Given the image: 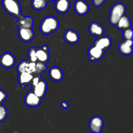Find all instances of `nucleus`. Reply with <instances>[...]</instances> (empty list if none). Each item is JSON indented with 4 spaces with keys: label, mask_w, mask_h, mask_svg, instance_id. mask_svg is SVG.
<instances>
[{
    "label": "nucleus",
    "mask_w": 133,
    "mask_h": 133,
    "mask_svg": "<svg viewBox=\"0 0 133 133\" xmlns=\"http://www.w3.org/2000/svg\"><path fill=\"white\" fill-rule=\"evenodd\" d=\"M36 55L38 61L44 62V63H47L50 58L49 48L48 45H43L40 48H36Z\"/></svg>",
    "instance_id": "obj_10"
},
{
    "label": "nucleus",
    "mask_w": 133,
    "mask_h": 133,
    "mask_svg": "<svg viewBox=\"0 0 133 133\" xmlns=\"http://www.w3.org/2000/svg\"><path fill=\"white\" fill-rule=\"evenodd\" d=\"M61 105V107H62L63 109H68L69 107V104L68 103V102H66V101H62Z\"/></svg>",
    "instance_id": "obj_30"
},
{
    "label": "nucleus",
    "mask_w": 133,
    "mask_h": 133,
    "mask_svg": "<svg viewBox=\"0 0 133 133\" xmlns=\"http://www.w3.org/2000/svg\"><path fill=\"white\" fill-rule=\"evenodd\" d=\"M112 43V41L110 36L103 35L97 38V39L94 42V45L105 51L111 47Z\"/></svg>",
    "instance_id": "obj_9"
},
{
    "label": "nucleus",
    "mask_w": 133,
    "mask_h": 133,
    "mask_svg": "<svg viewBox=\"0 0 133 133\" xmlns=\"http://www.w3.org/2000/svg\"><path fill=\"white\" fill-rule=\"evenodd\" d=\"M8 114H9V112L6 107L1 104L0 105V123L4 122L6 119Z\"/></svg>",
    "instance_id": "obj_25"
},
{
    "label": "nucleus",
    "mask_w": 133,
    "mask_h": 133,
    "mask_svg": "<svg viewBox=\"0 0 133 133\" xmlns=\"http://www.w3.org/2000/svg\"><path fill=\"white\" fill-rule=\"evenodd\" d=\"M88 31L91 35L99 37V36H103L104 35L105 28L102 25L99 23L98 22H93L90 24Z\"/></svg>",
    "instance_id": "obj_17"
},
{
    "label": "nucleus",
    "mask_w": 133,
    "mask_h": 133,
    "mask_svg": "<svg viewBox=\"0 0 133 133\" xmlns=\"http://www.w3.org/2000/svg\"><path fill=\"white\" fill-rule=\"evenodd\" d=\"M47 90H48V84H47L46 81L43 80L42 78L37 83V84H36L33 88H32V90L33 91L34 93L41 99L44 98V96H45Z\"/></svg>",
    "instance_id": "obj_12"
},
{
    "label": "nucleus",
    "mask_w": 133,
    "mask_h": 133,
    "mask_svg": "<svg viewBox=\"0 0 133 133\" xmlns=\"http://www.w3.org/2000/svg\"><path fill=\"white\" fill-rule=\"evenodd\" d=\"M48 3L46 0H32L31 6L35 10H42L47 7Z\"/></svg>",
    "instance_id": "obj_21"
},
{
    "label": "nucleus",
    "mask_w": 133,
    "mask_h": 133,
    "mask_svg": "<svg viewBox=\"0 0 133 133\" xmlns=\"http://www.w3.org/2000/svg\"><path fill=\"white\" fill-rule=\"evenodd\" d=\"M126 12V7L122 3H115L111 7L109 14V22L110 25L115 26L119 18Z\"/></svg>",
    "instance_id": "obj_2"
},
{
    "label": "nucleus",
    "mask_w": 133,
    "mask_h": 133,
    "mask_svg": "<svg viewBox=\"0 0 133 133\" xmlns=\"http://www.w3.org/2000/svg\"><path fill=\"white\" fill-rule=\"evenodd\" d=\"M46 70V63H44V62H40V61H36V62H35V68L33 76H35V75H41V74Z\"/></svg>",
    "instance_id": "obj_22"
},
{
    "label": "nucleus",
    "mask_w": 133,
    "mask_h": 133,
    "mask_svg": "<svg viewBox=\"0 0 133 133\" xmlns=\"http://www.w3.org/2000/svg\"><path fill=\"white\" fill-rule=\"evenodd\" d=\"M48 75L49 78L55 82L61 81L64 77L63 71L58 66H53L50 68L48 71Z\"/></svg>",
    "instance_id": "obj_15"
},
{
    "label": "nucleus",
    "mask_w": 133,
    "mask_h": 133,
    "mask_svg": "<svg viewBox=\"0 0 133 133\" xmlns=\"http://www.w3.org/2000/svg\"><path fill=\"white\" fill-rule=\"evenodd\" d=\"M74 10L79 16H84L89 11V5L84 0H77L74 3Z\"/></svg>",
    "instance_id": "obj_11"
},
{
    "label": "nucleus",
    "mask_w": 133,
    "mask_h": 133,
    "mask_svg": "<svg viewBox=\"0 0 133 133\" xmlns=\"http://www.w3.org/2000/svg\"><path fill=\"white\" fill-rule=\"evenodd\" d=\"M18 35L23 42H29L35 37V32L32 28H18Z\"/></svg>",
    "instance_id": "obj_8"
},
{
    "label": "nucleus",
    "mask_w": 133,
    "mask_h": 133,
    "mask_svg": "<svg viewBox=\"0 0 133 133\" xmlns=\"http://www.w3.org/2000/svg\"><path fill=\"white\" fill-rule=\"evenodd\" d=\"M105 1H106V0H92V3H93V5H94L95 6L99 7V6L103 5V3L105 2Z\"/></svg>",
    "instance_id": "obj_29"
},
{
    "label": "nucleus",
    "mask_w": 133,
    "mask_h": 133,
    "mask_svg": "<svg viewBox=\"0 0 133 133\" xmlns=\"http://www.w3.org/2000/svg\"><path fill=\"white\" fill-rule=\"evenodd\" d=\"M116 27L119 30H123L126 29H128L129 27H131V22L130 18L126 15L125 14L123 16H122L118 20V22H117V23L116 24Z\"/></svg>",
    "instance_id": "obj_20"
},
{
    "label": "nucleus",
    "mask_w": 133,
    "mask_h": 133,
    "mask_svg": "<svg viewBox=\"0 0 133 133\" xmlns=\"http://www.w3.org/2000/svg\"><path fill=\"white\" fill-rule=\"evenodd\" d=\"M79 35L76 31L68 29L64 33V40L70 44H75L79 41Z\"/></svg>",
    "instance_id": "obj_14"
},
{
    "label": "nucleus",
    "mask_w": 133,
    "mask_h": 133,
    "mask_svg": "<svg viewBox=\"0 0 133 133\" xmlns=\"http://www.w3.org/2000/svg\"><path fill=\"white\" fill-rule=\"evenodd\" d=\"M33 75L27 71L18 74V83L21 87V88H24L27 85H29L31 80H32Z\"/></svg>",
    "instance_id": "obj_19"
},
{
    "label": "nucleus",
    "mask_w": 133,
    "mask_h": 133,
    "mask_svg": "<svg viewBox=\"0 0 133 133\" xmlns=\"http://www.w3.org/2000/svg\"><path fill=\"white\" fill-rule=\"evenodd\" d=\"M104 125V121L101 117L94 116L89 122V128L91 132L94 133H100Z\"/></svg>",
    "instance_id": "obj_6"
},
{
    "label": "nucleus",
    "mask_w": 133,
    "mask_h": 133,
    "mask_svg": "<svg viewBox=\"0 0 133 133\" xmlns=\"http://www.w3.org/2000/svg\"><path fill=\"white\" fill-rule=\"evenodd\" d=\"M4 10L9 14L18 18L22 16V9L18 0H2Z\"/></svg>",
    "instance_id": "obj_3"
},
{
    "label": "nucleus",
    "mask_w": 133,
    "mask_h": 133,
    "mask_svg": "<svg viewBox=\"0 0 133 133\" xmlns=\"http://www.w3.org/2000/svg\"><path fill=\"white\" fill-rule=\"evenodd\" d=\"M28 63L29 62L27 61V60H23V61H20L17 66L16 69L18 74H20L23 71H27Z\"/></svg>",
    "instance_id": "obj_24"
},
{
    "label": "nucleus",
    "mask_w": 133,
    "mask_h": 133,
    "mask_svg": "<svg viewBox=\"0 0 133 133\" xmlns=\"http://www.w3.org/2000/svg\"><path fill=\"white\" fill-rule=\"evenodd\" d=\"M70 5V0H55V9L59 14H64L69 11Z\"/></svg>",
    "instance_id": "obj_16"
},
{
    "label": "nucleus",
    "mask_w": 133,
    "mask_h": 133,
    "mask_svg": "<svg viewBox=\"0 0 133 133\" xmlns=\"http://www.w3.org/2000/svg\"><path fill=\"white\" fill-rule=\"evenodd\" d=\"M122 36L124 40H132V29L131 27L123 30Z\"/></svg>",
    "instance_id": "obj_26"
},
{
    "label": "nucleus",
    "mask_w": 133,
    "mask_h": 133,
    "mask_svg": "<svg viewBox=\"0 0 133 133\" xmlns=\"http://www.w3.org/2000/svg\"><path fill=\"white\" fill-rule=\"evenodd\" d=\"M59 29V22L56 17L48 16L44 18L40 24V31L44 35H49Z\"/></svg>",
    "instance_id": "obj_1"
},
{
    "label": "nucleus",
    "mask_w": 133,
    "mask_h": 133,
    "mask_svg": "<svg viewBox=\"0 0 133 133\" xmlns=\"http://www.w3.org/2000/svg\"><path fill=\"white\" fill-rule=\"evenodd\" d=\"M27 55H28V58H27L28 62H35L38 61L37 57L36 55V48L35 47H31L29 48L28 53H27Z\"/></svg>",
    "instance_id": "obj_23"
},
{
    "label": "nucleus",
    "mask_w": 133,
    "mask_h": 133,
    "mask_svg": "<svg viewBox=\"0 0 133 133\" xmlns=\"http://www.w3.org/2000/svg\"><path fill=\"white\" fill-rule=\"evenodd\" d=\"M41 78L42 77L40 75H35V76H33V77H32V80H31V83H30L29 84V85L31 86V88H33L36 84H37V83H38L39 81L40 80Z\"/></svg>",
    "instance_id": "obj_27"
},
{
    "label": "nucleus",
    "mask_w": 133,
    "mask_h": 133,
    "mask_svg": "<svg viewBox=\"0 0 133 133\" xmlns=\"http://www.w3.org/2000/svg\"><path fill=\"white\" fill-rule=\"evenodd\" d=\"M7 98V94L5 90L0 88V105L2 104Z\"/></svg>",
    "instance_id": "obj_28"
},
{
    "label": "nucleus",
    "mask_w": 133,
    "mask_h": 133,
    "mask_svg": "<svg viewBox=\"0 0 133 133\" xmlns=\"http://www.w3.org/2000/svg\"><path fill=\"white\" fill-rule=\"evenodd\" d=\"M42 99L38 97L31 90L26 94L24 97V103L26 106L31 108H36L41 104Z\"/></svg>",
    "instance_id": "obj_5"
},
{
    "label": "nucleus",
    "mask_w": 133,
    "mask_h": 133,
    "mask_svg": "<svg viewBox=\"0 0 133 133\" xmlns=\"http://www.w3.org/2000/svg\"><path fill=\"white\" fill-rule=\"evenodd\" d=\"M16 62L15 56L10 52H5L0 56V65L4 68H12L15 66Z\"/></svg>",
    "instance_id": "obj_4"
},
{
    "label": "nucleus",
    "mask_w": 133,
    "mask_h": 133,
    "mask_svg": "<svg viewBox=\"0 0 133 133\" xmlns=\"http://www.w3.org/2000/svg\"><path fill=\"white\" fill-rule=\"evenodd\" d=\"M48 2H49V1H55V0H46Z\"/></svg>",
    "instance_id": "obj_31"
},
{
    "label": "nucleus",
    "mask_w": 133,
    "mask_h": 133,
    "mask_svg": "<svg viewBox=\"0 0 133 133\" xmlns=\"http://www.w3.org/2000/svg\"><path fill=\"white\" fill-rule=\"evenodd\" d=\"M119 53L124 56H129L132 53V40H124L118 45Z\"/></svg>",
    "instance_id": "obj_13"
},
{
    "label": "nucleus",
    "mask_w": 133,
    "mask_h": 133,
    "mask_svg": "<svg viewBox=\"0 0 133 133\" xmlns=\"http://www.w3.org/2000/svg\"><path fill=\"white\" fill-rule=\"evenodd\" d=\"M105 52V51L93 44L88 49V55L90 61L96 62L100 61L103 57Z\"/></svg>",
    "instance_id": "obj_7"
},
{
    "label": "nucleus",
    "mask_w": 133,
    "mask_h": 133,
    "mask_svg": "<svg viewBox=\"0 0 133 133\" xmlns=\"http://www.w3.org/2000/svg\"><path fill=\"white\" fill-rule=\"evenodd\" d=\"M33 19L31 16H20L18 18L15 25L18 28H32L33 25Z\"/></svg>",
    "instance_id": "obj_18"
}]
</instances>
